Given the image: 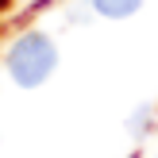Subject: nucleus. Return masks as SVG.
I'll use <instances>...</instances> for the list:
<instances>
[{"mask_svg": "<svg viewBox=\"0 0 158 158\" xmlns=\"http://www.w3.org/2000/svg\"><path fill=\"white\" fill-rule=\"evenodd\" d=\"M58 66V46L50 35L43 31H27L12 43L8 50V77H12L19 89H39L46 77Z\"/></svg>", "mask_w": 158, "mask_h": 158, "instance_id": "f257e3e1", "label": "nucleus"}, {"mask_svg": "<svg viewBox=\"0 0 158 158\" xmlns=\"http://www.w3.org/2000/svg\"><path fill=\"white\" fill-rule=\"evenodd\" d=\"M89 8L104 19H127L143 8V0H89Z\"/></svg>", "mask_w": 158, "mask_h": 158, "instance_id": "f03ea898", "label": "nucleus"}, {"mask_svg": "<svg viewBox=\"0 0 158 158\" xmlns=\"http://www.w3.org/2000/svg\"><path fill=\"white\" fill-rule=\"evenodd\" d=\"M0 4H4V0H0Z\"/></svg>", "mask_w": 158, "mask_h": 158, "instance_id": "7ed1b4c3", "label": "nucleus"}]
</instances>
